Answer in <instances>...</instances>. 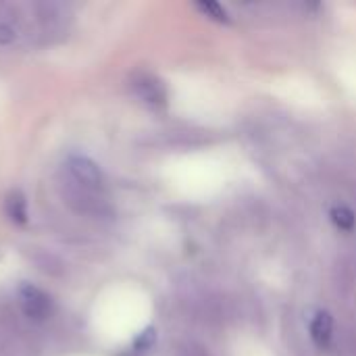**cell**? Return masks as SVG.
Here are the masks:
<instances>
[{"instance_id":"cell-1","label":"cell","mask_w":356,"mask_h":356,"mask_svg":"<svg viewBox=\"0 0 356 356\" xmlns=\"http://www.w3.org/2000/svg\"><path fill=\"white\" fill-rule=\"evenodd\" d=\"M31 10H33L35 27L44 40L54 42V40H60L67 35L71 21H73V13H71L69 4L44 0V2L31 4Z\"/></svg>"},{"instance_id":"cell-2","label":"cell","mask_w":356,"mask_h":356,"mask_svg":"<svg viewBox=\"0 0 356 356\" xmlns=\"http://www.w3.org/2000/svg\"><path fill=\"white\" fill-rule=\"evenodd\" d=\"M58 190H60L63 202L71 211H75L77 215L98 217V215H104L108 211L106 200L100 192L86 190V188L73 184L71 179H67L65 175H60V179H58Z\"/></svg>"},{"instance_id":"cell-3","label":"cell","mask_w":356,"mask_h":356,"mask_svg":"<svg viewBox=\"0 0 356 356\" xmlns=\"http://www.w3.org/2000/svg\"><path fill=\"white\" fill-rule=\"evenodd\" d=\"M67 179H71L73 184L92 190V192H104V173L102 169L88 156L81 154H71L65 159L63 163V173Z\"/></svg>"},{"instance_id":"cell-4","label":"cell","mask_w":356,"mask_h":356,"mask_svg":"<svg viewBox=\"0 0 356 356\" xmlns=\"http://www.w3.org/2000/svg\"><path fill=\"white\" fill-rule=\"evenodd\" d=\"M17 305H19L21 313L29 321H35V323L46 321L52 315V298L44 290H40L31 284H23L17 290Z\"/></svg>"},{"instance_id":"cell-5","label":"cell","mask_w":356,"mask_h":356,"mask_svg":"<svg viewBox=\"0 0 356 356\" xmlns=\"http://www.w3.org/2000/svg\"><path fill=\"white\" fill-rule=\"evenodd\" d=\"M134 94L148 106L152 108H161L167 104V88L165 83L154 77L152 73H136L129 81Z\"/></svg>"},{"instance_id":"cell-6","label":"cell","mask_w":356,"mask_h":356,"mask_svg":"<svg viewBox=\"0 0 356 356\" xmlns=\"http://www.w3.org/2000/svg\"><path fill=\"white\" fill-rule=\"evenodd\" d=\"M21 35V17L15 6L0 4V46H10Z\"/></svg>"},{"instance_id":"cell-7","label":"cell","mask_w":356,"mask_h":356,"mask_svg":"<svg viewBox=\"0 0 356 356\" xmlns=\"http://www.w3.org/2000/svg\"><path fill=\"white\" fill-rule=\"evenodd\" d=\"M311 338L319 348H327L332 344L334 338V317L327 311H319L315 313V317L311 319Z\"/></svg>"},{"instance_id":"cell-8","label":"cell","mask_w":356,"mask_h":356,"mask_svg":"<svg viewBox=\"0 0 356 356\" xmlns=\"http://www.w3.org/2000/svg\"><path fill=\"white\" fill-rule=\"evenodd\" d=\"M4 211H6V217L17 223V225H23L27 223V200L21 192H10L4 200Z\"/></svg>"},{"instance_id":"cell-9","label":"cell","mask_w":356,"mask_h":356,"mask_svg":"<svg viewBox=\"0 0 356 356\" xmlns=\"http://www.w3.org/2000/svg\"><path fill=\"white\" fill-rule=\"evenodd\" d=\"M330 217L334 221V225L342 232H353L356 225V217L355 213L348 209V207H334L330 211Z\"/></svg>"},{"instance_id":"cell-10","label":"cell","mask_w":356,"mask_h":356,"mask_svg":"<svg viewBox=\"0 0 356 356\" xmlns=\"http://www.w3.org/2000/svg\"><path fill=\"white\" fill-rule=\"evenodd\" d=\"M196 8H198L202 15H207L209 19L217 21V23H229V21H232V19H229V13H227V10L223 8V4H219V2H213V0L198 2Z\"/></svg>"},{"instance_id":"cell-11","label":"cell","mask_w":356,"mask_h":356,"mask_svg":"<svg viewBox=\"0 0 356 356\" xmlns=\"http://www.w3.org/2000/svg\"><path fill=\"white\" fill-rule=\"evenodd\" d=\"M154 340H156V334H154V330L152 327H148L146 332H142L140 334V338L136 340V348H140V350H148L152 344H154Z\"/></svg>"}]
</instances>
